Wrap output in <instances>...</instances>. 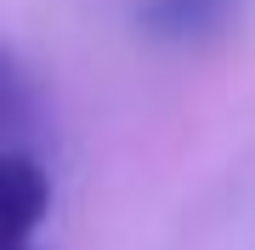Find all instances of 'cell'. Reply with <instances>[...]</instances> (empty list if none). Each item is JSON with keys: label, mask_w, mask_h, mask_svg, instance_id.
<instances>
[{"label": "cell", "mask_w": 255, "mask_h": 250, "mask_svg": "<svg viewBox=\"0 0 255 250\" xmlns=\"http://www.w3.org/2000/svg\"><path fill=\"white\" fill-rule=\"evenodd\" d=\"M130 17L159 46H204L233 28L238 0H130Z\"/></svg>", "instance_id": "obj_1"}]
</instances>
